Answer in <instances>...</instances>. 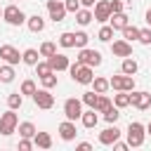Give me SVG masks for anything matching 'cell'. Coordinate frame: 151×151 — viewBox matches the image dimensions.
I'll list each match as a JSON object with an SVG mask.
<instances>
[{"instance_id":"42","label":"cell","mask_w":151,"mask_h":151,"mask_svg":"<svg viewBox=\"0 0 151 151\" xmlns=\"http://www.w3.org/2000/svg\"><path fill=\"white\" fill-rule=\"evenodd\" d=\"M109 5H111V14H113V12H123V2H120V0H111Z\"/></svg>"},{"instance_id":"24","label":"cell","mask_w":151,"mask_h":151,"mask_svg":"<svg viewBox=\"0 0 151 151\" xmlns=\"http://www.w3.org/2000/svg\"><path fill=\"white\" fill-rule=\"evenodd\" d=\"M113 104L118 106V109H125V106H130V92H125V90H120L116 97H113Z\"/></svg>"},{"instance_id":"40","label":"cell","mask_w":151,"mask_h":151,"mask_svg":"<svg viewBox=\"0 0 151 151\" xmlns=\"http://www.w3.org/2000/svg\"><path fill=\"white\" fill-rule=\"evenodd\" d=\"M35 71H38V76H47L52 68H50V64H47V61H45V64H42V61H38V64H35Z\"/></svg>"},{"instance_id":"3","label":"cell","mask_w":151,"mask_h":151,"mask_svg":"<svg viewBox=\"0 0 151 151\" xmlns=\"http://www.w3.org/2000/svg\"><path fill=\"white\" fill-rule=\"evenodd\" d=\"M17 125H19V118H17V113H14V109H9L7 113H2L0 116V134H12L14 130H17Z\"/></svg>"},{"instance_id":"15","label":"cell","mask_w":151,"mask_h":151,"mask_svg":"<svg viewBox=\"0 0 151 151\" xmlns=\"http://www.w3.org/2000/svg\"><path fill=\"white\" fill-rule=\"evenodd\" d=\"M76 134H78V132H76V123H73V120H64V123L59 125V137H61L64 142H73Z\"/></svg>"},{"instance_id":"37","label":"cell","mask_w":151,"mask_h":151,"mask_svg":"<svg viewBox=\"0 0 151 151\" xmlns=\"http://www.w3.org/2000/svg\"><path fill=\"white\" fill-rule=\"evenodd\" d=\"M109 106H111V99H109V97H99V99H97V106H94V111L104 113V111H106Z\"/></svg>"},{"instance_id":"11","label":"cell","mask_w":151,"mask_h":151,"mask_svg":"<svg viewBox=\"0 0 151 151\" xmlns=\"http://www.w3.org/2000/svg\"><path fill=\"white\" fill-rule=\"evenodd\" d=\"M94 21H101V24H106L109 19H111V5H109V0H101V2H97L94 5Z\"/></svg>"},{"instance_id":"18","label":"cell","mask_w":151,"mask_h":151,"mask_svg":"<svg viewBox=\"0 0 151 151\" xmlns=\"http://www.w3.org/2000/svg\"><path fill=\"white\" fill-rule=\"evenodd\" d=\"M26 24H28V28H31L33 33H40V31H45V19H42L40 14H33V17H28V19H26Z\"/></svg>"},{"instance_id":"44","label":"cell","mask_w":151,"mask_h":151,"mask_svg":"<svg viewBox=\"0 0 151 151\" xmlns=\"http://www.w3.org/2000/svg\"><path fill=\"white\" fill-rule=\"evenodd\" d=\"M19 149H21V151H28V149H33V144H31L26 137H21V142H19Z\"/></svg>"},{"instance_id":"17","label":"cell","mask_w":151,"mask_h":151,"mask_svg":"<svg viewBox=\"0 0 151 151\" xmlns=\"http://www.w3.org/2000/svg\"><path fill=\"white\" fill-rule=\"evenodd\" d=\"M109 21H111V28H113V31H118V28L123 31V28L130 24V21H127V14H123V12H113Z\"/></svg>"},{"instance_id":"26","label":"cell","mask_w":151,"mask_h":151,"mask_svg":"<svg viewBox=\"0 0 151 151\" xmlns=\"http://www.w3.org/2000/svg\"><path fill=\"white\" fill-rule=\"evenodd\" d=\"M123 38H125L127 42H132V40H139V28H137V26H130V24H127V26L123 28Z\"/></svg>"},{"instance_id":"39","label":"cell","mask_w":151,"mask_h":151,"mask_svg":"<svg viewBox=\"0 0 151 151\" xmlns=\"http://www.w3.org/2000/svg\"><path fill=\"white\" fill-rule=\"evenodd\" d=\"M139 42L151 45V28H139Z\"/></svg>"},{"instance_id":"34","label":"cell","mask_w":151,"mask_h":151,"mask_svg":"<svg viewBox=\"0 0 151 151\" xmlns=\"http://www.w3.org/2000/svg\"><path fill=\"white\" fill-rule=\"evenodd\" d=\"M97 99H99V92H85L83 94V104H87L90 109L97 106Z\"/></svg>"},{"instance_id":"20","label":"cell","mask_w":151,"mask_h":151,"mask_svg":"<svg viewBox=\"0 0 151 151\" xmlns=\"http://www.w3.org/2000/svg\"><path fill=\"white\" fill-rule=\"evenodd\" d=\"M33 144H35L38 149H50V146H52V137H50L47 132H35V134H33Z\"/></svg>"},{"instance_id":"36","label":"cell","mask_w":151,"mask_h":151,"mask_svg":"<svg viewBox=\"0 0 151 151\" xmlns=\"http://www.w3.org/2000/svg\"><path fill=\"white\" fill-rule=\"evenodd\" d=\"M35 90H38V87H35L33 80H24V83H21V94H31V97H33Z\"/></svg>"},{"instance_id":"19","label":"cell","mask_w":151,"mask_h":151,"mask_svg":"<svg viewBox=\"0 0 151 151\" xmlns=\"http://www.w3.org/2000/svg\"><path fill=\"white\" fill-rule=\"evenodd\" d=\"M80 120H83V125L87 127V130H92L97 123H99V116L94 113V109H90V111H85V113H80Z\"/></svg>"},{"instance_id":"6","label":"cell","mask_w":151,"mask_h":151,"mask_svg":"<svg viewBox=\"0 0 151 151\" xmlns=\"http://www.w3.org/2000/svg\"><path fill=\"white\" fill-rule=\"evenodd\" d=\"M33 101H35L38 109H52L54 106V94H50V90L42 87V90H35L33 92Z\"/></svg>"},{"instance_id":"12","label":"cell","mask_w":151,"mask_h":151,"mask_svg":"<svg viewBox=\"0 0 151 151\" xmlns=\"http://www.w3.org/2000/svg\"><path fill=\"white\" fill-rule=\"evenodd\" d=\"M92 78H94V73H92V66H87V64H80L78 71L73 73V80L80 83V85H90Z\"/></svg>"},{"instance_id":"31","label":"cell","mask_w":151,"mask_h":151,"mask_svg":"<svg viewBox=\"0 0 151 151\" xmlns=\"http://www.w3.org/2000/svg\"><path fill=\"white\" fill-rule=\"evenodd\" d=\"M40 80H42V87H47V90L57 87V76H54V71H50L47 76H40Z\"/></svg>"},{"instance_id":"46","label":"cell","mask_w":151,"mask_h":151,"mask_svg":"<svg viewBox=\"0 0 151 151\" xmlns=\"http://www.w3.org/2000/svg\"><path fill=\"white\" fill-rule=\"evenodd\" d=\"M80 5H85V7H92V5H94V0H80Z\"/></svg>"},{"instance_id":"1","label":"cell","mask_w":151,"mask_h":151,"mask_svg":"<svg viewBox=\"0 0 151 151\" xmlns=\"http://www.w3.org/2000/svg\"><path fill=\"white\" fill-rule=\"evenodd\" d=\"M125 134H127V144H130V146H142V144H144L146 127H144L142 123H137V120H134V123H130V125H127V132H125Z\"/></svg>"},{"instance_id":"41","label":"cell","mask_w":151,"mask_h":151,"mask_svg":"<svg viewBox=\"0 0 151 151\" xmlns=\"http://www.w3.org/2000/svg\"><path fill=\"white\" fill-rule=\"evenodd\" d=\"M64 7H66V12H78L80 9V0H66Z\"/></svg>"},{"instance_id":"21","label":"cell","mask_w":151,"mask_h":151,"mask_svg":"<svg viewBox=\"0 0 151 151\" xmlns=\"http://www.w3.org/2000/svg\"><path fill=\"white\" fill-rule=\"evenodd\" d=\"M38 57H40V52H38V50H33V47H28V50L21 54V61H24V64H28V66H35V64H38Z\"/></svg>"},{"instance_id":"23","label":"cell","mask_w":151,"mask_h":151,"mask_svg":"<svg viewBox=\"0 0 151 151\" xmlns=\"http://www.w3.org/2000/svg\"><path fill=\"white\" fill-rule=\"evenodd\" d=\"M21 104H24V94H21V92H12V94L7 97V106H9V109L17 111V109H21Z\"/></svg>"},{"instance_id":"45","label":"cell","mask_w":151,"mask_h":151,"mask_svg":"<svg viewBox=\"0 0 151 151\" xmlns=\"http://www.w3.org/2000/svg\"><path fill=\"white\" fill-rule=\"evenodd\" d=\"M78 149H80V151H90V149H92V144H87V142H80V144H78Z\"/></svg>"},{"instance_id":"13","label":"cell","mask_w":151,"mask_h":151,"mask_svg":"<svg viewBox=\"0 0 151 151\" xmlns=\"http://www.w3.org/2000/svg\"><path fill=\"white\" fill-rule=\"evenodd\" d=\"M0 57L7 61V64H19L21 61V54H19V50L17 47H12V45H0Z\"/></svg>"},{"instance_id":"5","label":"cell","mask_w":151,"mask_h":151,"mask_svg":"<svg viewBox=\"0 0 151 151\" xmlns=\"http://www.w3.org/2000/svg\"><path fill=\"white\" fill-rule=\"evenodd\" d=\"M78 61L80 64H87V66H99L101 64V54L97 52V50H87V47H80V52H78Z\"/></svg>"},{"instance_id":"48","label":"cell","mask_w":151,"mask_h":151,"mask_svg":"<svg viewBox=\"0 0 151 151\" xmlns=\"http://www.w3.org/2000/svg\"><path fill=\"white\" fill-rule=\"evenodd\" d=\"M146 132H149V134H151V123H149V125H146Z\"/></svg>"},{"instance_id":"8","label":"cell","mask_w":151,"mask_h":151,"mask_svg":"<svg viewBox=\"0 0 151 151\" xmlns=\"http://www.w3.org/2000/svg\"><path fill=\"white\" fill-rule=\"evenodd\" d=\"M120 134H123V132L116 127V123H109V127L99 132V144H104V146H111L116 139H120Z\"/></svg>"},{"instance_id":"22","label":"cell","mask_w":151,"mask_h":151,"mask_svg":"<svg viewBox=\"0 0 151 151\" xmlns=\"http://www.w3.org/2000/svg\"><path fill=\"white\" fill-rule=\"evenodd\" d=\"M137 68H139V66H137V61H134V59H130V57H125V59H123L120 71H123L125 76H134V73H137Z\"/></svg>"},{"instance_id":"28","label":"cell","mask_w":151,"mask_h":151,"mask_svg":"<svg viewBox=\"0 0 151 151\" xmlns=\"http://www.w3.org/2000/svg\"><path fill=\"white\" fill-rule=\"evenodd\" d=\"M35 132H38V130H35V125H33V123H28V120L19 125V134H21V137H26V139H31Z\"/></svg>"},{"instance_id":"27","label":"cell","mask_w":151,"mask_h":151,"mask_svg":"<svg viewBox=\"0 0 151 151\" xmlns=\"http://www.w3.org/2000/svg\"><path fill=\"white\" fill-rule=\"evenodd\" d=\"M59 45L61 47H76V33H71V31L61 33L59 35Z\"/></svg>"},{"instance_id":"9","label":"cell","mask_w":151,"mask_h":151,"mask_svg":"<svg viewBox=\"0 0 151 151\" xmlns=\"http://www.w3.org/2000/svg\"><path fill=\"white\" fill-rule=\"evenodd\" d=\"M47 12H50V19L54 24L57 21H64V17H66V7L59 0H47Z\"/></svg>"},{"instance_id":"35","label":"cell","mask_w":151,"mask_h":151,"mask_svg":"<svg viewBox=\"0 0 151 151\" xmlns=\"http://www.w3.org/2000/svg\"><path fill=\"white\" fill-rule=\"evenodd\" d=\"M57 52V45L54 42H42L40 45V57H52Z\"/></svg>"},{"instance_id":"2","label":"cell","mask_w":151,"mask_h":151,"mask_svg":"<svg viewBox=\"0 0 151 151\" xmlns=\"http://www.w3.org/2000/svg\"><path fill=\"white\" fill-rule=\"evenodd\" d=\"M2 19H5L9 26H21V24L26 21V14H24L17 5H7V7L2 9Z\"/></svg>"},{"instance_id":"25","label":"cell","mask_w":151,"mask_h":151,"mask_svg":"<svg viewBox=\"0 0 151 151\" xmlns=\"http://www.w3.org/2000/svg\"><path fill=\"white\" fill-rule=\"evenodd\" d=\"M92 19H94V17H92V12H90V9H78V12H76V21H78L80 26H87Z\"/></svg>"},{"instance_id":"30","label":"cell","mask_w":151,"mask_h":151,"mask_svg":"<svg viewBox=\"0 0 151 151\" xmlns=\"http://www.w3.org/2000/svg\"><path fill=\"white\" fill-rule=\"evenodd\" d=\"M0 80H2V83H12V80H14L12 64H7V66H2V68H0Z\"/></svg>"},{"instance_id":"38","label":"cell","mask_w":151,"mask_h":151,"mask_svg":"<svg viewBox=\"0 0 151 151\" xmlns=\"http://www.w3.org/2000/svg\"><path fill=\"white\" fill-rule=\"evenodd\" d=\"M87 40H90L87 33H83V31L76 33V47H87Z\"/></svg>"},{"instance_id":"4","label":"cell","mask_w":151,"mask_h":151,"mask_svg":"<svg viewBox=\"0 0 151 151\" xmlns=\"http://www.w3.org/2000/svg\"><path fill=\"white\" fill-rule=\"evenodd\" d=\"M109 87H113L116 92H120V90H125V92H132L134 90V78L132 76H113V78H109Z\"/></svg>"},{"instance_id":"47","label":"cell","mask_w":151,"mask_h":151,"mask_svg":"<svg viewBox=\"0 0 151 151\" xmlns=\"http://www.w3.org/2000/svg\"><path fill=\"white\" fill-rule=\"evenodd\" d=\"M146 24H149V28H151V9L146 12Z\"/></svg>"},{"instance_id":"7","label":"cell","mask_w":151,"mask_h":151,"mask_svg":"<svg viewBox=\"0 0 151 151\" xmlns=\"http://www.w3.org/2000/svg\"><path fill=\"white\" fill-rule=\"evenodd\" d=\"M80 113H83V101H78V99H66L64 101V116H66V120H78Z\"/></svg>"},{"instance_id":"33","label":"cell","mask_w":151,"mask_h":151,"mask_svg":"<svg viewBox=\"0 0 151 151\" xmlns=\"http://www.w3.org/2000/svg\"><path fill=\"white\" fill-rule=\"evenodd\" d=\"M97 38H99L101 42H109V40L113 38V28H111V26H101L99 33H97Z\"/></svg>"},{"instance_id":"16","label":"cell","mask_w":151,"mask_h":151,"mask_svg":"<svg viewBox=\"0 0 151 151\" xmlns=\"http://www.w3.org/2000/svg\"><path fill=\"white\" fill-rule=\"evenodd\" d=\"M111 52H113L116 57H130V54H132V45H130L127 40H116V42L111 45Z\"/></svg>"},{"instance_id":"32","label":"cell","mask_w":151,"mask_h":151,"mask_svg":"<svg viewBox=\"0 0 151 151\" xmlns=\"http://www.w3.org/2000/svg\"><path fill=\"white\" fill-rule=\"evenodd\" d=\"M92 85H94V92H99V94H104L109 90V80L106 78H92Z\"/></svg>"},{"instance_id":"14","label":"cell","mask_w":151,"mask_h":151,"mask_svg":"<svg viewBox=\"0 0 151 151\" xmlns=\"http://www.w3.org/2000/svg\"><path fill=\"white\" fill-rule=\"evenodd\" d=\"M47 64H50V68H52V71H66L71 61H68V57H66V54L54 52L52 57H47Z\"/></svg>"},{"instance_id":"10","label":"cell","mask_w":151,"mask_h":151,"mask_svg":"<svg viewBox=\"0 0 151 151\" xmlns=\"http://www.w3.org/2000/svg\"><path fill=\"white\" fill-rule=\"evenodd\" d=\"M130 104H132L134 109H139V111H146V109L151 106V94H149V92H134V90H132Z\"/></svg>"},{"instance_id":"29","label":"cell","mask_w":151,"mask_h":151,"mask_svg":"<svg viewBox=\"0 0 151 151\" xmlns=\"http://www.w3.org/2000/svg\"><path fill=\"white\" fill-rule=\"evenodd\" d=\"M120 118V111H118V106H109L106 111H104V120L106 123H116Z\"/></svg>"},{"instance_id":"43","label":"cell","mask_w":151,"mask_h":151,"mask_svg":"<svg viewBox=\"0 0 151 151\" xmlns=\"http://www.w3.org/2000/svg\"><path fill=\"white\" fill-rule=\"evenodd\" d=\"M113 149H116V151H127V149H130V144H127V142H118V139H116V142H113Z\"/></svg>"}]
</instances>
